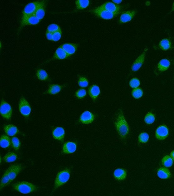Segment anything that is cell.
<instances>
[{"instance_id": "obj_1", "label": "cell", "mask_w": 174, "mask_h": 196, "mask_svg": "<svg viewBox=\"0 0 174 196\" xmlns=\"http://www.w3.org/2000/svg\"><path fill=\"white\" fill-rule=\"evenodd\" d=\"M24 167L21 164H15L10 167L4 172L1 180L0 190L8 185L16 178L18 174Z\"/></svg>"}, {"instance_id": "obj_2", "label": "cell", "mask_w": 174, "mask_h": 196, "mask_svg": "<svg viewBox=\"0 0 174 196\" xmlns=\"http://www.w3.org/2000/svg\"><path fill=\"white\" fill-rule=\"evenodd\" d=\"M114 123L120 137L123 139H125L129 133V127L121 110H119L117 113Z\"/></svg>"}, {"instance_id": "obj_3", "label": "cell", "mask_w": 174, "mask_h": 196, "mask_svg": "<svg viewBox=\"0 0 174 196\" xmlns=\"http://www.w3.org/2000/svg\"><path fill=\"white\" fill-rule=\"evenodd\" d=\"M13 189L24 194H27L38 190V186L26 182H17L12 184Z\"/></svg>"}, {"instance_id": "obj_4", "label": "cell", "mask_w": 174, "mask_h": 196, "mask_svg": "<svg viewBox=\"0 0 174 196\" xmlns=\"http://www.w3.org/2000/svg\"><path fill=\"white\" fill-rule=\"evenodd\" d=\"M43 1H35L31 2L25 7L23 12V16L21 20V25L24 23L25 20L29 16L34 14L38 8L41 5Z\"/></svg>"}, {"instance_id": "obj_5", "label": "cell", "mask_w": 174, "mask_h": 196, "mask_svg": "<svg viewBox=\"0 0 174 196\" xmlns=\"http://www.w3.org/2000/svg\"><path fill=\"white\" fill-rule=\"evenodd\" d=\"M70 176V171L68 168H66L63 171L59 172L55 178L54 190L66 184L69 179Z\"/></svg>"}, {"instance_id": "obj_6", "label": "cell", "mask_w": 174, "mask_h": 196, "mask_svg": "<svg viewBox=\"0 0 174 196\" xmlns=\"http://www.w3.org/2000/svg\"><path fill=\"white\" fill-rule=\"evenodd\" d=\"M89 12L93 13L98 18L103 19H111L114 18L115 16H117V15L119 14V13H112L108 10L99 9L98 7L94 8L92 10H89Z\"/></svg>"}, {"instance_id": "obj_7", "label": "cell", "mask_w": 174, "mask_h": 196, "mask_svg": "<svg viewBox=\"0 0 174 196\" xmlns=\"http://www.w3.org/2000/svg\"><path fill=\"white\" fill-rule=\"evenodd\" d=\"M0 112L3 118L10 120L12 114V108L10 105L2 99L0 107Z\"/></svg>"}, {"instance_id": "obj_8", "label": "cell", "mask_w": 174, "mask_h": 196, "mask_svg": "<svg viewBox=\"0 0 174 196\" xmlns=\"http://www.w3.org/2000/svg\"><path fill=\"white\" fill-rule=\"evenodd\" d=\"M19 110L26 119H29L31 111V107L28 101L24 97L21 98L19 103Z\"/></svg>"}, {"instance_id": "obj_9", "label": "cell", "mask_w": 174, "mask_h": 196, "mask_svg": "<svg viewBox=\"0 0 174 196\" xmlns=\"http://www.w3.org/2000/svg\"><path fill=\"white\" fill-rule=\"evenodd\" d=\"M99 9L108 10L112 13H120V10L122 8L121 6L111 2H106L101 6L98 7Z\"/></svg>"}, {"instance_id": "obj_10", "label": "cell", "mask_w": 174, "mask_h": 196, "mask_svg": "<svg viewBox=\"0 0 174 196\" xmlns=\"http://www.w3.org/2000/svg\"><path fill=\"white\" fill-rule=\"evenodd\" d=\"M169 135L168 129L166 126L162 125L158 127L156 131V139L159 140H163Z\"/></svg>"}, {"instance_id": "obj_11", "label": "cell", "mask_w": 174, "mask_h": 196, "mask_svg": "<svg viewBox=\"0 0 174 196\" xmlns=\"http://www.w3.org/2000/svg\"><path fill=\"white\" fill-rule=\"evenodd\" d=\"M95 116L94 114L90 112L89 111H85L83 113L80 117L79 122H82L83 124H90L94 121Z\"/></svg>"}, {"instance_id": "obj_12", "label": "cell", "mask_w": 174, "mask_h": 196, "mask_svg": "<svg viewBox=\"0 0 174 196\" xmlns=\"http://www.w3.org/2000/svg\"><path fill=\"white\" fill-rule=\"evenodd\" d=\"M147 50L148 49H145L143 53H142L133 64V65L132 66V70L133 72H137L138 70H139L140 68L141 67V65H143L144 61L146 51H147Z\"/></svg>"}, {"instance_id": "obj_13", "label": "cell", "mask_w": 174, "mask_h": 196, "mask_svg": "<svg viewBox=\"0 0 174 196\" xmlns=\"http://www.w3.org/2000/svg\"><path fill=\"white\" fill-rule=\"evenodd\" d=\"M61 47L63 48L64 50L66 51V53L68 54L69 56H71L74 53H75L77 48V45L74 44H64L63 45H61Z\"/></svg>"}, {"instance_id": "obj_14", "label": "cell", "mask_w": 174, "mask_h": 196, "mask_svg": "<svg viewBox=\"0 0 174 196\" xmlns=\"http://www.w3.org/2000/svg\"><path fill=\"white\" fill-rule=\"evenodd\" d=\"M53 136L54 139L61 141L63 142L65 136V131L63 128L61 127H58L55 128L53 131Z\"/></svg>"}, {"instance_id": "obj_15", "label": "cell", "mask_w": 174, "mask_h": 196, "mask_svg": "<svg viewBox=\"0 0 174 196\" xmlns=\"http://www.w3.org/2000/svg\"><path fill=\"white\" fill-rule=\"evenodd\" d=\"M3 129L5 133L10 136H14L20 133L17 127L12 124L5 125L3 127Z\"/></svg>"}, {"instance_id": "obj_16", "label": "cell", "mask_w": 174, "mask_h": 196, "mask_svg": "<svg viewBox=\"0 0 174 196\" xmlns=\"http://www.w3.org/2000/svg\"><path fill=\"white\" fill-rule=\"evenodd\" d=\"M136 12H137L135 10H133V11H127L124 13L120 18V23H126L131 21L132 19L133 18V16H134Z\"/></svg>"}, {"instance_id": "obj_17", "label": "cell", "mask_w": 174, "mask_h": 196, "mask_svg": "<svg viewBox=\"0 0 174 196\" xmlns=\"http://www.w3.org/2000/svg\"><path fill=\"white\" fill-rule=\"evenodd\" d=\"M76 150V144L73 142H68L64 144L63 152L64 153H73Z\"/></svg>"}, {"instance_id": "obj_18", "label": "cell", "mask_w": 174, "mask_h": 196, "mask_svg": "<svg viewBox=\"0 0 174 196\" xmlns=\"http://www.w3.org/2000/svg\"><path fill=\"white\" fill-rule=\"evenodd\" d=\"M88 93L89 94L90 97L92 98L95 101L97 98L98 97L99 94H100V90L98 86L96 85H92L89 89Z\"/></svg>"}, {"instance_id": "obj_19", "label": "cell", "mask_w": 174, "mask_h": 196, "mask_svg": "<svg viewBox=\"0 0 174 196\" xmlns=\"http://www.w3.org/2000/svg\"><path fill=\"white\" fill-rule=\"evenodd\" d=\"M46 1H43L41 5L39 6V8H38L36 12L34 14L40 20L45 16V8H46Z\"/></svg>"}, {"instance_id": "obj_20", "label": "cell", "mask_w": 174, "mask_h": 196, "mask_svg": "<svg viewBox=\"0 0 174 196\" xmlns=\"http://www.w3.org/2000/svg\"><path fill=\"white\" fill-rule=\"evenodd\" d=\"M40 21V20L37 18V16H35L34 15L29 16L25 20L24 23L22 25H21L20 28L19 29V31L23 28V27L25 25H33L37 24Z\"/></svg>"}, {"instance_id": "obj_21", "label": "cell", "mask_w": 174, "mask_h": 196, "mask_svg": "<svg viewBox=\"0 0 174 196\" xmlns=\"http://www.w3.org/2000/svg\"><path fill=\"white\" fill-rule=\"evenodd\" d=\"M69 57L68 54L66 53V51L64 50L61 46L58 48L57 50L55 51V55L53 57L54 59H64L67 58Z\"/></svg>"}, {"instance_id": "obj_22", "label": "cell", "mask_w": 174, "mask_h": 196, "mask_svg": "<svg viewBox=\"0 0 174 196\" xmlns=\"http://www.w3.org/2000/svg\"><path fill=\"white\" fill-rule=\"evenodd\" d=\"M114 176L115 179L123 180L126 178L127 172L123 169H117L114 172Z\"/></svg>"}, {"instance_id": "obj_23", "label": "cell", "mask_w": 174, "mask_h": 196, "mask_svg": "<svg viewBox=\"0 0 174 196\" xmlns=\"http://www.w3.org/2000/svg\"><path fill=\"white\" fill-rule=\"evenodd\" d=\"M157 175L159 178L163 179H168L171 177V173L169 170L164 167L161 168L158 170Z\"/></svg>"}, {"instance_id": "obj_24", "label": "cell", "mask_w": 174, "mask_h": 196, "mask_svg": "<svg viewBox=\"0 0 174 196\" xmlns=\"http://www.w3.org/2000/svg\"><path fill=\"white\" fill-rule=\"evenodd\" d=\"M65 85L63 86H60L58 84H50L49 86V89L47 90L46 92H45V94L46 93H49L51 94H57L61 91V88L64 87Z\"/></svg>"}, {"instance_id": "obj_25", "label": "cell", "mask_w": 174, "mask_h": 196, "mask_svg": "<svg viewBox=\"0 0 174 196\" xmlns=\"http://www.w3.org/2000/svg\"><path fill=\"white\" fill-rule=\"evenodd\" d=\"M0 145L4 149L10 147V140L9 137L6 135H2L0 139Z\"/></svg>"}, {"instance_id": "obj_26", "label": "cell", "mask_w": 174, "mask_h": 196, "mask_svg": "<svg viewBox=\"0 0 174 196\" xmlns=\"http://www.w3.org/2000/svg\"><path fill=\"white\" fill-rule=\"evenodd\" d=\"M159 45L161 49L164 51L171 49V43L169 39H162L160 41Z\"/></svg>"}, {"instance_id": "obj_27", "label": "cell", "mask_w": 174, "mask_h": 196, "mask_svg": "<svg viewBox=\"0 0 174 196\" xmlns=\"http://www.w3.org/2000/svg\"><path fill=\"white\" fill-rule=\"evenodd\" d=\"M170 66V62L168 61V59H162L158 65V68L161 72L166 71L168 70V68Z\"/></svg>"}, {"instance_id": "obj_28", "label": "cell", "mask_w": 174, "mask_h": 196, "mask_svg": "<svg viewBox=\"0 0 174 196\" xmlns=\"http://www.w3.org/2000/svg\"><path fill=\"white\" fill-rule=\"evenodd\" d=\"M17 154L13 152H9L3 157V161L6 162H12L17 159Z\"/></svg>"}, {"instance_id": "obj_29", "label": "cell", "mask_w": 174, "mask_h": 196, "mask_svg": "<svg viewBox=\"0 0 174 196\" xmlns=\"http://www.w3.org/2000/svg\"><path fill=\"white\" fill-rule=\"evenodd\" d=\"M76 7L77 9H83L87 8L89 4L88 0H77L76 1Z\"/></svg>"}, {"instance_id": "obj_30", "label": "cell", "mask_w": 174, "mask_h": 196, "mask_svg": "<svg viewBox=\"0 0 174 196\" xmlns=\"http://www.w3.org/2000/svg\"><path fill=\"white\" fill-rule=\"evenodd\" d=\"M37 76L38 79L40 80H49L48 74L43 69H38L37 70Z\"/></svg>"}, {"instance_id": "obj_31", "label": "cell", "mask_w": 174, "mask_h": 196, "mask_svg": "<svg viewBox=\"0 0 174 196\" xmlns=\"http://www.w3.org/2000/svg\"><path fill=\"white\" fill-rule=\"evenodd\" d=\"M162 163V165L166 167H170L173 164V160L171 156L167 155L163 158Z\"/></svg>"}, {"instance_id": "obj_32", "label": "cell", "mask_w": 174, "mask_h": 196, "mask_svg": "<svg viewBox=\"0 0 174 196\" xmlns=\"http://www.w3.org/2000/svg\"><path fill=\"white\" fill-rule=\"evenodd\" d=\"M78 85L82 88H85L87 87L89 84V82L88 80L85 77H79V79H78Z\"/></svg>"}, {"instance_id": "obj_33", "label": "cell", "mask_w": 174, "mask_h": 196, "mask_svg": "<svg viewBox=\"0 0 174 196\" xmlns=\"http://www.w3.org/2000/svg\"><path fill=\"white\" fill-rule=\"evenodd\" d=\"M132 96L135 99H139L141 98L143 94V92L141 89L139 88H135L134 90H133L132 92Z\"/></svg>"}, {"instance_id": "obj_34", "label": "cell", "mask_w": 174, "mask_h": 196, "mask_svg": "<svg viewBox=\"0 0 174 196\" xmlns=\"http://www.w3.org/2000/svg\"><path fill=\"white\" fill-rule=\"evenodd\" d=\"M12 143L13 147L14 149L18 151L20 147V142L19 141L18 138L17 137H14L12 139Z\"/></svg>"}, {"instance_id": "obj_35", "label": "cell", "mask_w": 174, "mask_h": 196, "mask_svg": "<svg viewBox=\"0 0 174 196\" xmlns=\"http://www.w3.org/2000/svg\"><path fill=\"white\" fill-rule=\"evenodd\" d=\"M155 120V117L151 112L148 113L145 117V122L146 124H151L152 123H153Z\"/></svg>"}, {"instance_id": "obj_36", "label": "cell", "mask_w": 174, "mask_h": 196, "mask_svg": "<svg viewBox=\"0 0 174 196\" xmlns=\"http://www.w3.org/2000/svg\"><path fill=\"white\" fill-rule=\"evenodd\" d=\"M60 30H61L60 28V26L56 24H50L49 26L47 27V31L49 32L53 33L55 32H57Z\"/></svg>"}, {"instance_id": "obj_37", "label": "cell", "mask_w": 174, "mask_h": 196, "mask_svg": "<svg viewBox=\"0 0 174 196\" xmlns=\"http://www.w3.org/2000/svg\"><path fill=\"white\" fill-rule=\"evenodd\" d=\"M149 135H148L147 133H141L140 135L139 136V142L140 143H146L149 140Z\"/></svg>"}, {"instance_id": "obj_38", "label": "cell", "mask_w": 174, "mask_h": 196, "mask_svg": "<svg viewBox=\"0 0 174 196\" xmlns=\"http://www.w3.org/2000/svg\"><path fill=\"white\" fill-rule=\"evenodd\" d=\"M86 90L84 89H79L76 92V96L79 99H81L86 95Z\"/></svg>"}, {"instance_id": "obj_39", "label": "cell", "mask_w": 174, "mask_h": 196, "mask_svg": "<svg viewBox=\"0 0 174 196\" xmlns=\"http://www.w3.org/2000/svg\"><path fill=\"white\" fill-rule=\"evenodd\" d=\"M140 85V82L137 78H134L129 82V86L132 88H137Z\"/></svg>"}, {"instance_id": "obj_40", "label": "cell", "mask_w": 174, "mask_h": 196, "mask_svg": "<svg viewBox=\"0 0 174 196\" xmlns=\"http://www.w3.org/2000/svg\"><path fill=\"white\" fill-rule=\"evenodd\" d=\"M61 30H60L57 32H55L53 33V40L52 41H58L61 39Z\"/></svg>"}, {"instance_id": "obj_41", "label": "cell", "mask_w": 174, "mask_h": 196, "mask_svg": "<svg viewBox=\"0 0 174 196\" xmlns=\"http://www.w3.org/2000/svg\"><path fill=\"white\" fill-rule=\"evenodd\" d=\"M46 35V38L48 40H49V41L53 40V33L47 31Z\"/></svg>"}, {"instance_id": "obj_42", "label": "cell", "mask_w": 174, "mask_h": 196, "mask_svg": "<svg viewBox=\"0 0 174 196\" xmlns=\"http://www.w3.org/2000/svg\"><path fill=\"white\" fill-rule=\"evenodd\" d=\"M122 2L121 0H119V1H117V0H113V3H115V4H120L121 2Z\"/></svg>"}, {"instance_id": "obj_43", "label": "cell", "mask_w": 174, "mask_h": 196, "mask_svg": "<svg viewBox=\"0 0 174 196\" xmlns=\"http://www.w3.org/2000/svg\"><path fill=\"white\" fill-rule=\"evenodd\" d=\"M170 156H171V157L172 158V159L174 161V151H172V152L171 153Z\"/></svg>"}, {"instance_id": "obj_44", "label": "cell", "mask_w": 174, "mask_h": 196, "mask_svg": "<svg viewBox=\"0 0 174 196\" xmlns=\"http://www.w3.org/2000/svg\"><path fill=\"white\" fill-rule=\"evenodd\" d=\"M172 10H174V3H173V7H172Z\"/></svg>"}]
</instances>
